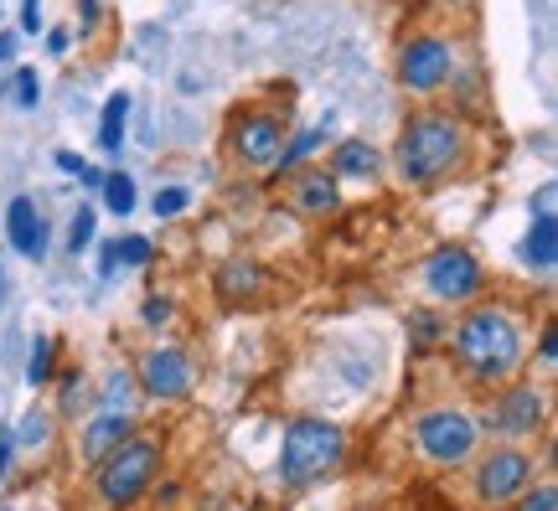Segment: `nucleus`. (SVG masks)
Masks as SVG:
<instances>
[{
	"label": "nucleus",
	"instance_id": "nucleus-4",
	"mask_svg": "<svg viewBox=\"0 0 558 511\" xmlns=\"http://www.w3.org/2000/svg\"><path fill=\"white\" fill-rule=\"evenodd\" d=\"M160 475V445L156 439H140V434H130L120 450H109L94 465V486H99L104 507H130V501H140V496L156 486Z\"/></svg>",
	"mask_w": 558,
	"mask_h": 511
},
{
	"label": "nucleus",
	"instance_id": "nucleus-37",
	"mask_svg": "<svg viewBox=\"0 0 558 511\" xmlns=\"http://www.w3.org/2000/svg\"><path fill=\"white\" fill-rule=\"evenodd\" d=\"M99 275L104 279L114 275V243H104V248H99Z\"/></svg>",
	"mask_w": 558,
	"mask_h": 511
},
{
	"label": "nucleus",
	"instance_id": "nucleus-9",
	"mask_svg": "<svg viewBox=\"0 0 558 511\" xmlns=\"http://www.w3.org/2000/svg\"><path fill=\"white\" fill-rule=\"evenodd\" d=\"M135 377L145 398L177 403V398L192 393V356L181 352V346H150V352H140Z\"/></svg>",
	"mask_w": 558,
	"mask_h": 511
},
{
	"label": "nucleus",
	"instance_id": "nucleus-38",
	"mask_svg": "<svg viewBox=\"0 0 558 511\" xmlns=\"http://www.w3.org/2000/svg\"><path fill=\"white\" fill-rule=\"evenodd\" d=\"M83 26H99V0H83Z\"/></svg>",
	"mask_w": 558,
	"mask_h": 511
},
{
	"label": "nucleus",
	"instance_id": "nucleus-21",
	"mask_svg": "<svg viewBox=\"0 0 558 511\" xmlns=\"http://www.w3.org/2000/svg\"><path fill=\"white\" fill-rule=\"evenodd\" d=\"M58 346H52V336H37V341H32V356H26V382H32V388H47V382H52V362H58Z\"/></svg>",
	"mask_w": 558,
	"mask_h": 511
},
{
	"label": "nucleus",
	"instance_id": "nucleus-27",
	"mask_svg": "<svg viewBox=\"0 0 558 511\" xmlns=\"http://www.w3.org/2000/svg\"><path fill=\"white\" fill-rule=\"evenodd\" d=\"M150 207H156V217H181L192 207V192H186V186H160Z\"/></svg>",
	"mask_w": 558,
	"mask_h": 511
},
{
	"label": "nucleus",
	"instance_id": "nucleus-29",
	"mask_svg": "<svg viewBox=\"0 0 558 511\" xmlns=\"http://www.w3.org/2000/svg\"><path fill=\"white\" fill-rule=\"evenodd\" d=\"M140 320H145V326H160V320H171V300H166V295H150V300H145V311H140Z\"/></svg>",
	"mask_w": 558,
	"mask_h": 511
},
{
	"label": "nucleus",
	"instance_id": "nucleus-24",
	"mask_svg": "<svg viewBox=\"0 0 558 511\" xmlns=\"http://www.w3.org/2000/svg\"><path fill=\"white\" fill-rule=\"evenodd\" d=\"M156 258V248H150V238H120L114 243V264H130V269H145Z\"/></svg>",
	"mask_w": 558,
	"mask_h": 511
},
{
	"label": "nucleus",
	"instance_id": "nucleus-23",
	"mask_svg": "<svg viewBox=\"0 0 558 511\" xmlns=\"http://www.w3.org/2000/svg\"><path fill=\"white\" fill-rule=\"evenodd\" d=\"M11 99H16V109H37V104H41L37 68H16V73H11Z\"/></svg>",
	"mask_w": 558,
	"mask_h": 511
},
{
	"label": "nucleus",
	"instance_id": "nucleus-25",
	"mask_svg": "<svg viewBox=\"0 0 558 511\" xmlns=\"http://www.w3.org/2000/svg\"><path fill=\"white\" fill-rule=\"evenodd\" d=\"M94 222H99L94 207H78V212H73V222H68V248H73V254H83V248L94 243Z\"/></svg>",
	"mask_w": 558,
	"mask_h": 511
},
{
	"label": "nucleus",
	"instance_id": "nucleus-22",
	"mask_svg": "<svg viewBox=\"0 0 558 511\" xmlns=\"http://www.w3.org/2000/svg\"><path fill=\"white\" fill-rule=\"evenodd\" d=\"M47 429H52V418H47L41 409H32L16 429H11V439H16V445H26V450H41V445H47Z\"/></svg>",
	"mask_w": 558,
	"mask_h": 511
},
{
	"label": "nucleus",
	"instance_id": "nucleus-18",
	"mask_svg": "<svg viewBox=\"0 0 558 511\" xmlns=\"http://www.w3.org/2000/svg\"><path fill=\"white\" fill-rule=\"evenodd\" d=\"M383 171V156L367 145V139H347V145H337V166H331V177H378Z\"/></svg>",
	"mask_w": 558,
	"mask_h": 511
},
{
	"label": "nucleus",
	"instance_id": "nucleus-19",
	"mask_svg": "<svg viewBox=\"0 0 558 511\" xmlns=\"http://www.w3.org/2000/svg\"><path fill=\"white\" fill-rule=\"evenodd\" d=\"M320 139H326V124L320 130H305L300 139H284V150H279V160H275V181H284V177H295L305 160L320 150Z\"/></svg>",
	"mask_w": 558,
	"mask_h": 511
},
{
	"label": "nucleus",
	"instance_id": "nucleus-34",
	"mask_svg": "<svg viewBox=\"0 0 558 511\" xmlns=\"http://www.w3.org/2000/svg\"><path fill=\"white\" fill-rule=\"evenodd\" d=\"M11 62H16V37L0 32V68H11Z\"/></svg>",
	"mask_w": 558,
	"mask_h": 511
},
{
	"label": "nucleus",
	"instance_id": "nucleus-33",
	"mask_svg": "<svg viewBox=\"0 0 558 511\" xmlns=\"http://www.w3.org/2000/svg\"><path fill=\"white\" fill-rule=\"evenodd\" d=\"M554 202H558L554 181H548V186H538V202H533V207H538V217H554Z\"/></svg>",
	"mask_w": 558,
	"mask_h": 511
},
{
	"label": "nucleus",
	"instance_id": "nucleus-28",
	"mask_svg": "<svg viewBox=\"0 0 558 511\" xmlns=\"http://www.w3.org/2000/svg\"><path fill=\"white\" fill-rule=\"evenodd\" d=\"M109 409L104 413H130V373H109V393H104Z\"/></svg>",
	"mask_w": 558,
	"mask_h": 511
},
{
	"label": "nucleus",
	"instance_id": "nucleus-3",
	"mask_svg": "<svg viewBox=\"0 0 558 511\" xmlns=\"http://www.w3.org/2000/svg\"><path fill=\"white\" fill-rule=\"evenodd\" d=\"M341 454H347V434L331 424V418H290L284 424V439H279V480L290 491H305V486H320L341 471Z\"/></svg>",
	"mask_w": 558,
	"mask_h": 511
},
{
	"label": "nucleus",
	"instance_id": "nucleus-17",
	"mask_svg": "<svg viewBox=\"0 0 558 511\" xmlns=\"http://www.w3.org/2000/svg\"><path fill=\"white\" fill-rule=\"evenodd\" d=\"M259 284H264V269L259 264H248V258H239V264H228L218 275V290L228 305H243V300H254L259 295Z\"/></svg>",
	"mask_w": 558,
	"mask_h": 511
},
{
	"label": "nucleus",
	"instance_id": "nucleus-8",
	"mask_svg": "<svg viewBox=\"0 0 558 511\" xmlns=\"http://www.w3.org/2000/svg\"><path fill=\"white\" fill-rule=\"evenodd\" d=\"M450 73H456V47L445 37L418 32L399 47V83L409 94H439L450 83Z\"/></svg>",
	"mask_w": 558,
	"mask_h": 511
},
{
	"label": "nucleus",
	"instance_id": "nucleus-20",
	"mask_svg": "<svg viewBox=\"0 0 558 511\" xmlns=\"http://www.w3.org/2000/svg\"><path fill=\"white\" fill-rule=\"evenodd\" d=\"M99 197H104V207H109L114 217H130L135 212V181L124 177V171H109L104 186H99Z\"/></svg>",
	"mask_w": 558,
	"mask_h": 511
},
{
	"label": "nucleus",
	"instance_id": "nucleus-2",
	"mask_svg": "<svg viewBox=\"0 0 558 511\" xmlns=\"http://www.w3.org/2000/svg\"><path fill=\"white\" fill-rule=\"evenodd\" d=\"M456 362L465 377H476V382H507V377L522 367V326L512 320V311H501V305H476V311L460 315L456 326Z\"/></svg>",
	"mask_w": 558,
	"mask_h": 511
},
{
	"label": "nucleus",
	"instance_id": "nucleus-35",
	"mask_svg": "<svg viewBox=\"0 0 558 511\" xmlns=\"http://www.w3.org/2000/svg\"><path fill=\"white\" fill-rule=\"evenodd\" d=\"M11 450H16V439H11V429L0 434V480H5V465H11Z\"/></svg>",
	"mask_w": 558,
	"mask_h": 511
},
{
	"label": "nucleus",
	"instance_id": "nucleus-32",
	"mask_svg": "<svg viewBox=\"0 0 558 511\" xmlns=\"http://www.w3.org/2000/svg\"><path fill=\"white\" fill-rule=\"evenodd\" d=\"M52 160H58V171H68V177H78V181H83V171H88V160L73 156V150H58Z\"/></svg>",
	"mask_w": 558,
	"mask_h": 511
},
{
	"label": "nucleus",
	"instance_id": "nucleus-39",
	"mask_svg": "<svg viewBox=\"0 0 558 511\" xmlns=\"http://www.w3.org/2000/svg\"><path fill=\"white\" fill-rule=\"evenodd\" d=\"M429 501H435V496H429ZM435 511H456V507H445V501H435Z\"/></svg>",
	"mask_w": 558,
	"mask_h": 511
},
{
	"label": "nucleus",
	"instance_id": "nucleus-30",
	"mask_svg": "<svg viewBox=\"0 0 558 511\" xmlns=\"http://www.w3.org/2000/svg\"><path fill=\"white\" fill-rule=\"evenodd\" d=\"M41 26H47V21H41V0H21V32L37 37Z\"/></svg>",
	"mask_w": 558,
	"mask_h": 511
},
{
	"label": "nucleus",
	"instance_id": "nucleus-15",
	"mask_svg": "<svg viewBox=\"0 0 558 511\" xmlns=\"http://www.w3.org/2000/svg\"><path fill=\"white\" fill-rule=\"evenodd\" d=\"M522 258H527V269H538V275H548L558 264V222L554 217H533V228L522 238Z\"/></svg>",
	"mask_w": 558,
	"mask_h": 511
},
{
	"label": "nucleus",
	"instance_id": "nucleus-10",
	"mask_svg": "<svg viewBox=\"0 0 558 511\" xmlns=\"http://www.w3.org/2000/svg\"><path fill=\"white\" fill-rule=\"evenodd\" d=\"M471 480H476L481 501L501 507V501H518V496L533 486V460H527L522 450H512V445H501V450H492L486 460H481Z\"/></svg>",
	"mask_w": 558,
	"mask_h": 511
},
{
	"label": "nucleus",
	"instance_id": "nucleus-5",
	"mask_svg": "<svg viewBox=\"0 0 558 511\" xmlns=\"http://www.w3.org/2000/svg\"><path fill=\"white\" fill-rule=\"evenodd\" d=\"M414 445L429 465H465L481 445V424L465 409H429L414 418Z\"/></svg>",
	"mask_w": 558,
	"mask_h": 511
},
{
	"label": "nucleus",
	"instance_id": "nucleus-6",
	"mask_svg": "<svg viewBox=\"0 0 558 511\" xmlns=\"http://www.w3.org/2000/svg\"><path fill=\"white\" fill-rule=\"evenodd\" d=\"M481 284H486V269L476 264L471 248H460V243H445L435 254L424 258V290L445 305H465V300L481 295Z\"/></svg>",
	"mask_w": 558,
	"mask_h": 511
},
{
	"label": "nucleus",
	"instance_id": "nucleus-16",
	"mask_svg": "<svg viewBox=\"0 0 558 511\" xmlns=\"http://www.w3.org/2000/svg\"><path fill=\"white\" fill-rule=\"evenodd\" d=\"M124 130H130V94H109L99 114V150L104 156H120L124 150Z\"/></svg>",
	"mask_w": 558,
	"mask_h": 511
},
{
	"label": "nucleus",
	"instance_id": "nucleus-13",
	"mask_svg": "<svg viewBox=\"0 0 558 511\" xmlns=\"http://www.w3.org/2000/svg\"><path fill=\"white\" fill-rule=\"evenodd\" d=\"M290 202H295L305 217H331L341 207V186H337L331 171H295Z\"/></svg>",
	"mask_w": 558,
	"mask_h": 511
},
{
	"label": "nucleus",
	"instance_id": "nucleus-14",
	"mask_svg": "<svg viewBox=\"0 0 558 511\" xmlns=\"http://www.w3.org/2000/svg\"><path fill=\"white\" fill-rule=\"evenodd\" d=\"M130 434H135V418H130V413H99V418L88 424V434H83V460L99 465L104 454L120 450Z\"/></svg>",
	"mask_w": 558,
	"mask_h": 511
},
{
	"label": "nucleus",
	"instance_id": "nucleus-36",
	"mask_svg": "<svg viewBox=\"0 0 558 511\" xmlns=\"http://www.w3.org/2000/svg\"><path fill=\"white\" fill-rule=\"evenodd\" d=\"M47 52L62 58V52H68V32H47Z\"/></svg>",
	"mask_w": 558,
	"mask_h": 511
},
{
	"label": "nucleus",
	"instance_id": "nucleus-7",
	"mask_svg": "<svg viewBox=\"0 0 558 511\" xmlns=\"http://www.w3.org/2000/svg\"><path fill=\"white\" fill-rule=\"evenodd\" d=\"M284 119L269 114V109H248L228 124V150L243 171H275L279 150H284Z\"/></svg>",
	"mask_w": 558,
	"mask_h": 511
},
{
	"label": "nucleus",
	"instance_id": "nucleus-1",
	"mask_svg": "<svg viewBox=\"0 0 558 511\" xmlns=\"http://www.w3.org/2000/svg\"><path fill=\"white\" fill-rule=\"evenodd\" d=\"M465 150H471L465 119L450 109H418L399 130V177L409 186H435L450 171H460Z\"/></svg>",
	"mask_w": 558,
	"mask_h": 511
},
{
	"label": "nucleus",
	"instance_id": "nucleus-11",
	"mask_svg": "<svg viewBox=\"0 0 558 511\" xmlns=\"http://www.w3.org/2000/svg\"><path fill=\"white\" fill-rule=\"evenodd\" d=\"M492 434H507V439H522V434H533L543 424V388H527V382H518V388H507V393H497V403H492Z\"/></svg>",
	"mask_w": 558,
	"mask_h": 511
},
{
	"label": "nucleus",
	"instance_id": "nucleus-31",
	"mask_svg": "<svg viewBox=\"0 0 558 511\" xmlns=\"http://www.w3.org/2000/svg\"><path fill=\"white\" fill-rule=\"evenodd\" d=\"M538 362H543V367H554V362H558V331H554V326H543V341H538Z\"/></svg>",
	"mask_w": 558,
	"mask_h": 511
},
{
	"label": "nucleus",
	"instance_id": "nucleus-26",
	"mask_svg": "<svg viewBox=\"0 0 558 511\" xmlns=\"http://www.w3.org/2000/svg\"><path fill=\"white\" fill-rule=\"evenodd\" d=\"M518 511H558V486L554 480H538L518 496Z\"/></svg>",
	"mask_w": 558,
	"mask_h": 511
},
{
	"label": "nucleus",
	"instance_id": "nucleus-12",
	"mask_svg": "<svg viewBox=\"0 0 558 511\" xmlns=\"http://www.w3.org/2000/svg\"><path fill=\"white\" fill-rule=\"evenodd\" d=\"M5 233H11V248L21 258H41L47 254V217L32 197H16L5 207Z\"/></svg>",
	"mask_w": 558,
	"mask_h": 511
}]
</instances>
